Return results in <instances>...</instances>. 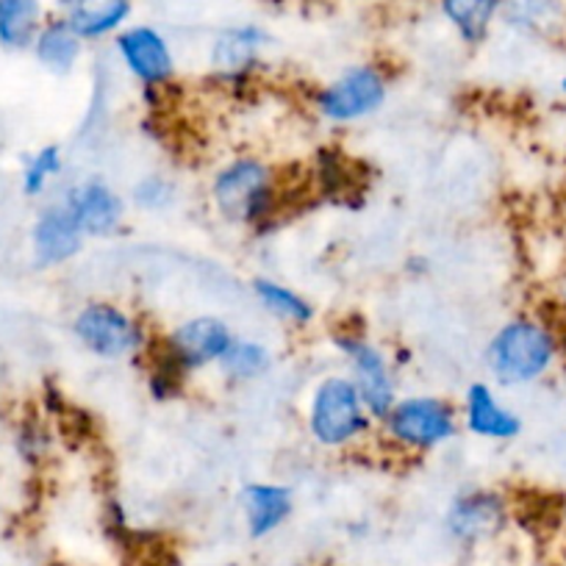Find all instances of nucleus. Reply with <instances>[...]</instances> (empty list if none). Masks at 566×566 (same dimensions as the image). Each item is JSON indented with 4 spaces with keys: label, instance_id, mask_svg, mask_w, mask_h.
Returning <instances> with one entry per match:
<instances>
[{
    "label": "nucleus",
    "instance_id": "ddd939ff",
    "mask_svg": "<svg viewBox=\"0 0 566 566\" xmlns=\"http://www.w3.org/2000/svg\"><path fill=\"white\" fill-rule=\"evenodd\" d=\"M505 525V505L492 492L464 494L448 514V531L455 542L475 544L494 536Z\"/></svg>",
    "mask_w": 566,
    "mask_h": 566
},
{
    "label": "nucleus",
    "instance_id": "4be33fe9",
    "mask_svg": "<svg viewBox=\"0 0 566 566\" xmlns=\"http://www.w3.org/2000/svg\"><path fill=\"white\" fill-rule=\"evenodd\" d=\"M503 18L520 31H547L560 20L558 0H503Z\"/></svg>",
    "mask_w": 566,
    "mask_h": 566
},
{
    "label": "nucleus",
    "instance_id": "2eb2a0df",
    "mask_svg": "<svg viewBox=\"0 0 566 566\" xmlns=\"http://www.w3.org/2000/svg\"><path fill=\"white\" fill-rule=\"evenodd\" d=\"M242 511L250 536L264 538L290 520L292 492L286 486H275V483H248L242 489Z\"/></svg>",
    "mask_w": 566,
    "mask_h": 566
},
{
    "label": "nucleus",
    "instance_id": "7ed1b4c3",
    "mask_svg": "<svg viewBox=\"0 0 566 566\" xmlns=\"http://www.w3.org/2000/svg\"><path fill=\"white\" fill-rule=\"evenodd\" d=\"M211 195L220 214L233 222H261L275 211L272 176L255 159H237L222 167L211 184Z\"/></svg>",
    "mask_w": 566,
    "mask_h": 566
},
{
    "label": "nucleus",
    "instance_id": "9d476101",
    "mask_svg": "<svg viewBox=\"0 0 566 566\" xmlns=\"http://www.w3.org/2000/svg\"><path fill=\"white\" fill-rule=\"evenodd\" d=\"M84 248V233L75 222L70 206L62 200L48 203L36 214L34 228H31V250L40 266H59L67 264L70 259L81 253Z\"/></svg>",
    "mask_w": 566,
    "mask_h": 566
},
{
    "label": "nucleus",
    "instance_id": "412c9836",
    "mask_svg": "<svg viewBox=\"0 0 566 566\" xmlns=\"http://www.w3.org/2000/svg\"><path fill=\"white\" fill-rule=\"evenodd\" d=\"M217 364H220L226 378L244 384V380H255L261 378V375L270 373L272 356L261 342L233 339L231 347L226 350V356H222Z\"/></svg>",
    "mask_w": 566,
    "mask_h": 566
},
{
    "label": "nucleus",
    "instance_id": "4468645a",
    "mask_svg": "<svg viewBox=\"0 0 566 566\" xmlns=\"http://www.w3.org/2000/svg\"><path fill=\"white\" fill-rule=\"evenodd\" d=\"M464 422L470 433L481 439H492V442H509V439L520 437L522 422L514 411L500 406L494 391L486 384H472L467 389L464 402Z\"/></svg>",
    "mask_w": 566,
    "mask_h": 566
},
{
    "label": "nucleus",
    "instance_id": "f3484780",
    "mask_svg": "<svg viewBox=\"0 0 566 566\" xmlns=\"http://www.w3.org/2000/svg\"><path fill=\"white\" fill-rule=\"evenodd\" d=\"M266 34L259 25H233L217 34L214 45H211V64L222 73H248L259 59L261 48H264Z\"/></svg>",
    "mask_w": 566,
    "mask_h": 566
},
{
    "label": "nucleus",
    "instance_id": "f8f14e48",
    "mask_svg": "<svg viewBox=\"0 0 566 566\" xmlns=\"http://www.w3.org/2000/svg\"><path fill=\"white\" fill-rule=\"evenodd\" d=\"M59 18L84 42H97L128 23L134 0H56Z\"/></svg>",
    "mask_w": 566,
    "mask_h": 566
},
{
    "label": "nucleus",
    "instance_id": "6e6552de",
    "mask_svg": "<svg viewBox=\"0 0 566 566\" xmlns=\"http://www.w3.org/2000/svg\"><path fill=\"white\" fill-rule=\"evenodd\" d=\"M231 342L233 334L228 328V323H222L217 317H192L167 336L165 350L170 353L172 361L184 373H192V369L220 361L228 347H231Z\"/></svg>",
    "mask_w": 566,
    "mask_h": 566
},
{
    "label": "nucleus",
    "instance_id": "a878e982",
    "mask_svg": "<svg viewBox=\"0 0 566 566\" xmlns=\"http://www.w3.org/2000/svg\"><path fill=\"white\" fill-rule=\"evenodd\" d=\"M564 90H566V78H564Z\"/></svg>",
    "mask_w": 566,
    "mask_h": 566
},
{
    "label": "nucleus",
    "instance_id": "9b49d317",
    "mask_svg": "<svg viewBox=\"0 0 566 566\" xmlns=\"http://www.w3.org/2000/svg\"><path fill=\"white\" fill-rule=\"evenodd\" d=\"M64 203L73 211L75 222H78L81 233L92 239L112 237L125 217V203L108 184L103 181H86L78 187L67 189Z\"/></svg>",
    "mask_w": 566,
    "mask_h": 566
},
{
    "label": "nucleus",
    "instance_id": "5701e85b",
    "mask_svg": "<svg viewBox=\"0 0 566 566\" xmlns=\"http://www.w3.org/2000/svg\"><path fill=\"white\" fill-rule=\"evenodd\" d=\"M62 170H64V156L59 145H45V148L36 150V154L25 161V170H23L25 198H42L45 189L51 187L53 178L62 176Z\"/></svg>",
    "mask_w": 566,
    "mask_h": 566
},
{
    "label": "nucleus",
    "instance_id": "1a4fd4ad",
    "mask_svg": "<svg viewBox=\"0 0 566 566\" xmlns=\"http://www.w3.org/2000/svg\"><path fill=\"white\" fill-rule=\"evenodd\" d=\"M117 53L128 73L145 86H161L176 75V56L154 25H134L117 34Z\"/></svg>",
    "mask_w": 566,
    "mask_h": 566
},
{
    "label": "nucleus",
    "instance_id": "a211bd4d",
    "mask_svg": "<svg viewBox=\"0 0 566 566\" xmlns=\"http://www.w3.org/2000/svg\"><path fill=\"white\" fill-rule=\"evenodd\" d=\"M45 25L42 0H0V45L25 51Z\"/></svg>",
    "mask_w": 566,
    "mask_h": 566
},
{
    "label": "nucleus",
    "instance_id": "20e7f679",
    "mask_svg": "<svg viewBox=\"0 0 566 566\" xmlns=\"http://www.w3.org/2000/svg\"><path fill=\"white\" fill-rule=\"evenodd\" d=\"M386 433L408 450H431L455 437V411L439 397H406L384 417Z\"/></svg>",
    "mask_w": 566,
    "mask_h": 566
},
{
    "label": "nucleus",
    "instance_id": "39448f33",
    "mask_svg": "<svg viewBox=\"0 0 566 566\" xmlns=\"http://www.w3.org/2000/svg\"><path fill=\"white\" fill-rule=\"evenodd\" d=\"M386 101V78L373 64L350 67L331 81L317 97V108L331 123H356L378 112Z\"/></svg>",
    "mask_w": 566,
    "mask_h": 566
},
{
    "label": "nucleus",
    "instance_id": "aec40b11",
    "mask_svg": "<svg viewBox=\"0 0 566 566\" xmlns=\"http://www.w3.org/2000/svg\"><path fill=\"white\" fill-rule=\"evenodd\" d=\"M253 292L255 297H259L261 306H264L272 317L281 319V323L308 325L314 319V308L306 297L286 290V286H281V283L270 281V277H255Z\"/></svg>",
    "mask_w": 566,
    "mask_h": 566
},
{
    "label": "nucleus",
    "instance_id": "f03ea898",
    "mask_svg": "<svg viewBox=\"0 0 566 566\" xmlns=\"http://www.w3.org/2000/svg\"><path fill=\"white\" fill-rule=\"evenodd\" d=\"M369 424V411L350 378H325L308 408V431L323 448H345Z\"/></svg>",
    "mask_w": 566,
    "mask_h": 566
},
{
    "label": "nucleus",
    "instance_id": "dca6fc26",
    "mask_svg": "<svg viewBox=\"0 0 566 566\" xmlns=\"http://www.w3.org/2000/svg\"><path fill=\"white\" fill-rule=\"evenodd\" d=\"M36 62L53 75H67L78 67L81 51H84V40L64 23L62 18L51 20V23L42 25V31L36 34L34 45Z\"/></svg>",
    "mask_w": 566,
    "mask_h": 566
},
{
    "label": "nucleus",
    "instance_id": "0eeeda50",
    "mask_svg": "<svg viewBox=\"0 0 566 566\" xmlns=\"http://www.w3.org/2000/svg\"><path fill=\"white\" fill-rule=\"evenodd\" d=\"M336 347L342 350V356L350 361L353 367V384H356L358 395H361L364 406H367L369 417L384 419L391 411V406L397 402V384L395 373H391V364L386 361L384 353L375 345H369L367 339L353 334L336 336Z\"/></svg>",
    "mask_w": 566,
    "mask_h": 566
},
{
    "label": "nucleus",
    "instance_id": "423d86ee",
    "mask_svg": "<svg viewBox=\"0 0 566 566\" xmlns=\"http://www.w3.org/2000/svg\"><path fill=\"white\" fill-rule=\"evenodd\" d=\"M73 334L92 356L123 358L139 350L142 328L114 303H90L73 319Z\"/></svg>",
    "mask_w": 566,
    "mask_h": 566
},
{
    "label": "nucleus",
    "instance_id": "f257e3e1",
    "mask_svg": "<svg viewBox=\"0 0 566 566\" xmlns=\"http://www.w3.org/2000/svg\"><path fill=\"white\" fill-rule=\"evenodd\" d=\"M553 358V334L531 319H514V323L503 325L489 342L486 350L489 373L503 386H520L542 378Z\"/></svg>",
    "mask_w": 566,
    "mask_h": 566
},
{
    "label": "nucleus",
    "instance_id": "6ab92c4d",
    "mask_svg": "<svg viewBox=\"0 0 566 566\" xmlns=\"http://www.w3.org/2000/svg\"><path fill=\"white\" fill-rule=\"evenodd\" d=\"M448 23L459 31V36L470 45L486 40L494 18L503 9V0H439Z\"/></svg>",
    "mask_w": 566,
    "mask_h": 566
},
{
    "label": "nucleus",
    "instance_id": "393cba45",
    "mask_svg": "<svg viewBox=\"0 0 566 566\" xmlns=\"http://www.w3.org/2000/svg\"><path fill=\"white\" fill-rule=\"evenodd\" d=\"M564 303H566V286H564Z\"/></svg>",
    "mask_w": 566,
    "mask_h": 566
},
{
    "label": "nucleus",
    "instance_id": "b1692460",
    "mask_svg": "<svg viewBox=\"0 0 566 566\" xmlns=\"http://www.w3.org/2000/svg\"><path fill=\"white\" fill-rule=\"evenodd\" d=\"M176 198V187L167 181L165 176H145L130 192V200L139 206L142 211H161L172 203Z\"/></svg>",
    "mask_w": 566,
    "mask_h": 566
}]
</instances>
